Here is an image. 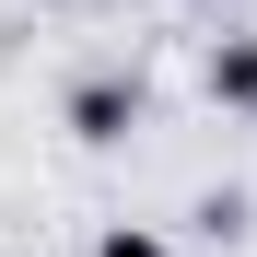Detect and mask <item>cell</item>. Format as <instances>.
<instances>
[{
  "label": "cell",
  "instance_id": "1",
  "mask_svg": "<svg viewBox=\"0 0 257 257\" xmlns=\"http://www.w3.org/2000/svg\"><path fill=\"white\" fill-rule=\"evenodd\" d=\"M59 117H70V141H82V152H117L128 128H141V70H82Z\"/></svg>",
  "mask_w": 257,
  "mask_h": 257
},
{
  "label": "cell",
  "instance_id": "2",
  "mask_svg": "<svg viewBox=\"0 0 257 257\" xmlns=\"http://www.w3.org/2000/svg\"><path fill=\"white\" fill-rule=\"evenodd\" d=\"M199 82H210V105H222V117H257V35H222Z\"/></svg>",
  "mask_w": 257,
  "mask_h": 257
},
{
  "label": "cell",
  "instance_id": "3",
  "mask_svg": "<svg viewBox=\"0 0 257 257\" xmlns=\"http://www.w3.org/2000/svg\"><path fill=\"white\" fill-rule=\"evenodd\" d=\"M94 257H176V234H164V222H105Z\"/></svg>",
  "mask_w": 257,
  "mask_h": 257
},
{
  "label": "cell",
  "instance_id": "4",
  "mask_svg": "<svg viewBox=\"0 0 257 257\" xmlns=\"http://www.w3.org/2000/svg\"><path fill=\"white\" fill-rule=\"evenodd\" d=\"M187 222H199V234H210V245H234V234H245V199H234V187H222V199H199V210H187Z\"/></svg>",
  "mask_w": 257,
  "mask_h": 257
}]
</instances>
